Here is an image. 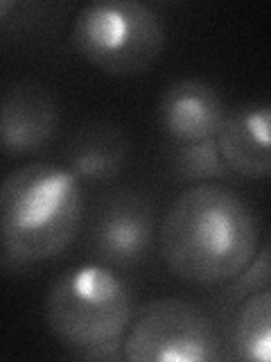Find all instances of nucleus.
<instances>
[{"mask_svg":"<svg viewBox=\"0 0 271 362\" xmlns=\"http://www.w3.org/2000/svg\"><path fill=\"white\" fill-rule=\"evenodd\" d=\"M251 206L222 184H195L167 209L161 254L174 276L197 286L233 281L258 252Z\"/></svg>","mask_w":271,"mask_h":362,"instance_id":"1","label":"nucleus"},{"mask_svg":"<svg viewBox=\"0 0 271 362\" xmlns=\"http://www.w3.org/2000/svg\"><path fill=\"white\" fill-rule=\"evenodd\" d=\"M73 43L100 71L136 75L158 59L165 28L161 16L138 0H97L77 14Z\"/></svg>","mask_w":271,"mask_h":362,"instance_id":"4","label":"nucleus"},{"mask_svg":"<svg viewBox=\"0 0 271 362\" xmlns=\"http://www.w3.org/2000/svg\"><path fill=\"white\" fill-rule=\"evenodd\" d=\"M59 109L52 93L34 79H18L0 90V152L23 156L52 139Z\"/></svg>","mask_w":271,"mask_h":362,"instance_id":"7","label":"nucleus"},{"mask_svg":"<svg viewBox=\"0 0 271 362\" xmlns=\"http://www.w3.org/2000/svg\"><path fill=\"white\" fill-rule=\"evenodd\" d=\"M226 107L217 88L197 77L172 82L161 95L158 120L174 143L215 139L224 122Z\"/></svg>","mask_w":271,"mask_h":362,"instance_id":"8","label":"nucleus"},{"mask_svg":"<svg viewBox=\"0 0 271 362\" xmlns=\"http://www.w3.org/2000/svg\"><path fill=\"white\" fill-rule=\"evenodd\" d=\"M267 288H269V245L265 243L260 247V252H255L251 263L233 279L229 290H226V299L244 301L248 294L267 290Z\"/></svg>","mask_w":271,"mask_h":362,"instance_id":"13","label":"nucleus"},{"mask_svg":"<svg viewBox=\"0 0 271 362\" xmlns=\"http://www.w3.org/2000/svg\"><path fill=\"white\" fill-rule=\"evenodd\" d=\"M84 218V192L66 165L28 163L0 181V260L25 269L59 256Z\"/></svg>","mask_w":271,"mask_h":362,"instance_id":"2","label":"nucleus"},{"mask_svg":"<svg viewBox=\"0 0 271 362\" xmlns=\"http://www.w3.org/2000/svg\"><path fill=\"white\" fill-rule=\"evenodd\" d=\"M217 356L212 322L181 299L150 301L122 339V358L131 362H210Z\"/></svg>","mask_w":271,"mask_h":362,"instance_id":"5","label":"nucleus"},{"mask_svg":"<svg viewBox=\"0 0 271 362\" xmlns=\"http://www.w3.org/2000/svg\"><path fill=\"white\" fill-rule=\"evenodd\" d=\"M11 9H16V3L14 0H0V23H3L7 16H9V11Z\"/></svg>","mask_w":271,"mask_h":362,"instance_id":"14","label":"nucleus"},{"mask_svg":"<svg viewBox=\"0 0 271 362\" xmlns=\"http://www.w3.org/2000/svg\"><path fill=\"white\" fill-rule=\"evenodd\" d=\"M129 158V141L111 122H93L79 129L68 145V170L88 184H102L120 175Z\"/></svg>","mask_w":271,"mask_h":362,"instance_id":"10","label":"nucleus"},{"mask_svg":"<svg viewBox=\"0 0 271 362\" xmlns=\"http://www.w3.org/2000/svg\"><path fill=\"white\" fill-rule=\"evenodd\" d=\"M133 297L109 265L86 263L64 272L45 294L52 335L82 360H118L131 322Z\"/></svg>","mask_w":271,"mask_h":362,"instance_id":"3","label":"nucleus"},{"mask_svg":"<svg viewBox=\"0 0 271 362\" xmlns=\"http://www.w3.org/2000/svg\"><path fill=\"white\" fill-rule=\"evenodd\" d=\"M233 349L240 360L269 362L271 358V294H248L235 317Z\"/></svg>","mask_w":271,"mask_h":362,"instance_id":"11","label":"nucleus"},{"mask_svg":"<svg viewBox=\"0 0 271 362\" xmlns=\"http://www.w3.org/2000/svg\"><path fill=\"white\" fill-rule=\"evenodd\" d=\"M169 168L183 184H210L215 179L233 175L215 139L199 143H174L169 152Z\"/></svg>","mask_w":271,"mask_h":362,"instance_id":"12","label":"nucleus"},{"mask_svg":"<svg viewBox=\"0 0 271 362\" xmlns=\"http://www.w3.org/2000/svg\"><path fill=\"white\" fill-rule=\"evenodd\" d=\"M154 211L143 195L118 192L109 197L93 224V252L109 267H133L150 254Z\"/></svg>","mask_w":271,"mask_h":362,"instance_id":"6","label":"nucleus"},{"mask_svg":"<svg viewBox=\"0 0 271 362\" xmlns=\"http://www.w3.org/2000/svg\"><path fill=\"white\" fill-rule=\"evenodd\" d=\"M271 109L267 102L226 111L224 122L215 136L217 147L231 173L248 179H267L271 173V145H269Z\"/></svg>","mask_w":271,"mask_h":362,"instance_id":"9","label":"nucleus"}]
</instances>
